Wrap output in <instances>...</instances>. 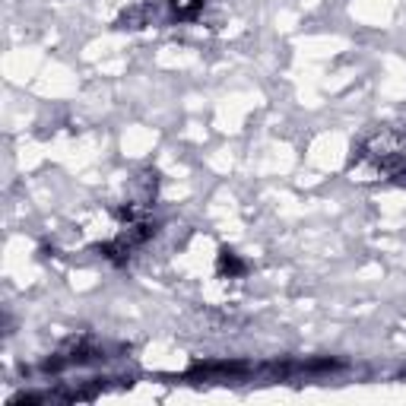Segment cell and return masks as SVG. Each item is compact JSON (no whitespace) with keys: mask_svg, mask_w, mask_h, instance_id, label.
I'll return each instance as SVG.
<instances>
[{"mask_svg":"<svg viewBox=\"0 0 406 406\" xmlns=\"http://www.w3.org/2000/svg\"><path fill=\"white\" fill-rule=\"evenodd\" d=\"M352 175L359 181H381V178H397L406 171V127H387L378 130L355 149Z\"/></svg>","mask_w":406,"mask_h":406,"instance_id":"6da1fadb","label":"cell"},{"mask_svg":"<svg viewBox=\"0 0 406 406\" xmlns=\"http://www.w3.org/2000/svg\"><path fill=\"white\" fill-rule=\"evenodd\" d=\"M156 19V6L152 4H133L118 16V29H143Z\"/></svg>","mask_w":406,"mask_h":406,"instance_id":"7a4b0ae2","label":"cell"},{"mask_svg":"<svg viewBox=\"0 0 406 406\" xmlns=\"http://www.w3.org/2000/svg\"><path fill=\"white\" fill-rule=\"evenodd\" d=\"M247 266H245V260L238 257L235 251H228V247H222L219 251V276H228V279H235V276H241Z\"/></svg>","mask_w":406,"mask_h":406,"instance_id":"3957f363","label":"cell"},{"mask_svg":"<svg viewBox=\"0 0 406 406\" xmlns=\"http://www.w3.org/2000/svg\"><path fill=\"white\" fill-rule=\"evenodd\" d=\"M203 4H207V0H168L175 19H194L197 13L203 10Z\"/></svg>","mask_w":406,"mask_h":406,"instance_id":"277c9868","label":"cell"}]
</instances>
